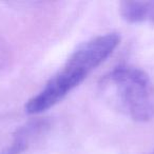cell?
<instances>
[{
	"mask_svg": "<svg viewBox=\"0 0 154 154\" xmlns=\"http://www.w3.org/2000/svg\"><path fill=\"white\" fill-rule=\"evenodd\" d=\"M100 89L114 107L133 120L143 122L154 117V82L141 69L117 66L103 77Z\"/></svg>",
	"mask_w": 154,
	"mask_h": 154,
	"instance_id": "2",
	"label": "cell"
},
{
	"mask_svg": "<svg viewBox=\"0 0 154 154\" xmlns=\"http://www.w3.org/2000/svg\"><path fill=\"white\" fill-rule=\"evenodd\" d=\"M50 125L45 119H36L29 122L24 126L17 129L14 134L11 145L5 149L2 154H21L29 149L45 131Z\"/></svg>",
	"mask_w": 154,
	"mask_h": 154,
	"instance_id": "3",
	"label": "cell"
},
{
	"mask_svg": "<svg viewBox=\"0 0 154 154\" xmlns=\"http://www.w3.org/2000/svg\"><path fill=\"white\" fill-rule=\"evenodd\" d=\"M120 15L131 23L150 22L154 26V1H125L120 3Z\"/></svg>",
	"mask_w": 154,
	"mask_h": 154,
	"instance_id": "4",
	"label": "cell"
},
{
	"mask_svg": "<svg viewBox=\"0 0 154 154\" xmlns=\"http://www.w3.org/2000/svg\"><path fill=\"white\" fill-rule=\"evenodd\" d=\"M119 41L117 33H108L79 45L42 90L28 101L26 111L40 114L61 101L113 53Z\"/></svg>",
	"mask_w": 154,
	"mask_h": 154,
	"instance_id": "1",
	"label": "cell"
}]
</instances>
